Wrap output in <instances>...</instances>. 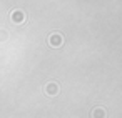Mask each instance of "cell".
Returning a JSON list of instances; mask_svg holds the SVG:
<instances>
[{"label":"cell","instance_id":"obj_1","mask_svg":"<svg viewBox=\"0 0 122 118\" xmlns=\"http://www.w3.org/2000/svg\"><path fill=\"white\" fill-rule=\"evenodd\" d=\"M49 43H50L52 47H60V45H62V35H59V33H54V35H50V38H49Z\"/></svg>","mask_w":122,"mask_h":118},{"label":"cell","instance_id":"obj_2","mask_svg":"<svg viewBox=\"0 0 122 118\" xmlns=\"http://www.w3.org/2000/svg\"><path fill=\"white\" fill-rule=\"evenodd\" d=\"M45 91H47V93H49L50 96H54L55 93H59V85L52 82V83H49V85L45 86Z\"/></svg>","mask_w":122,"mask_h":118},{"label":"cell","instance_id":"obj_3","mask_svg":"<svg viewBox=\"0 0 122 118\" xmlns=\"http://www.w3.org/2000/svg\"><path fill=\"white\" fill-rule=\"evenodd\" d=\"M92 118H105V110L104 108H95L92 111Z\"/></svg>","mask_w":122,"mask_h":118},{"label":"cell","instance_id":"obj_4","mask_svg":"<svg viewBox=\"0 0 122 118\" xmlns=\"http://www.w3.org/2000/svg\"><path fill=\"white\" fill-rule=\"evenodd\" d=\"M12 17H14V22H22L24 20V14L22 12H14Z\"/></svg>","mask_w":122,"mask_h":118}]
</instances>
